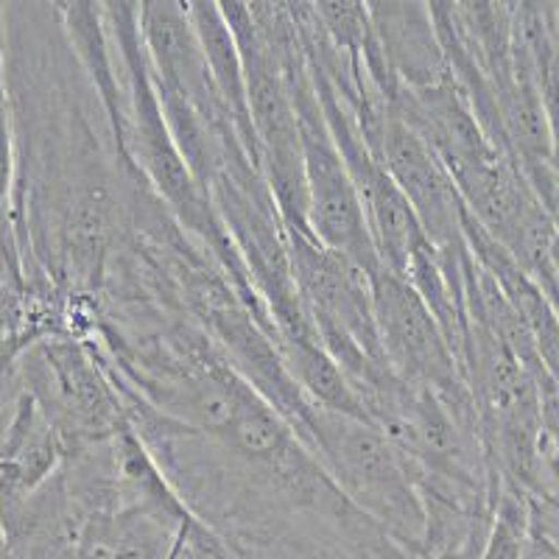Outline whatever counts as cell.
<instances>
[{
    "mask_svg": "<svg viewBox=\"0 0 559 559\" xmlns=\"http://www.w3.org/2000/svg\"><path fill=\"white\" fill-rule=\"evenodd\" d=\"M526 559H559L557 554H551L548 548H543L540 543L528 540V548H526Z\"/></svg>",
    "mask_w": 559,
    "mask_h": 559,
    "instance_id": "8",
    "label": "cell"
},
{
    "mask_svg": "<svg viewBox=\"0 0 559 559\" xmlns=\"http://www.w3.org/2000/svg\"><path fill=\"white\" fill-rule=\"evenodd\" d=\"M299 439L364 518L386 532L414 559H426V503L406 456L381 428L311 406L299 428Z\"/></svg>",
    "mask_w": 559,
    "mask_h": 559,
    "instance_id": "1",
    "label": "cell"
},
{
    "mask_svg": "<svg viewBox=\"0 0 559 559\" xmlns=\"http://www.w3.org/2000/svg\"><path fill=\"white\" fill-rule=\"evenodd\" d=\"M369 23L381 45L394 84L408 93H428L453 82L445 45L426 3H369Z\"/></svg>",
    "mask_w": 559,
    "mask_h": 559,
    "instance_id": "4",
    "label": "cell"
},
{
    "mask_svg": "<svg viewBox=\"0 0 559 559\" xmlns=\"http://www.w3.org/2000/svg\"><path fill=\"white\" fill-rule=\"evenodd\" d=\"M294 107H297L299 132H302V154H306V185H308V224L322 247L344 254L347 261L361 266L364 272H376L381 266L376 243L369 236L367 213L349 168L333 140L331 127L319 107L317 87H313L311 68L306 51L283 64Z\"/></svg>",
    "mask_w": 559,
    "mask_h": 559,
    "instance_id": "2",
    "label": "cell"
},
{
    "mask_svg": "<svg viewBox=\"0 0 559 559\" xmlns=\"http://www.w3.org/2000/svg\"><path fill=\"white\" fill-rule=\"evenodd\" d=\"M274 347L286 364L292 381L297 383V389L311 406L369 423L356 386L349 383L344 369L333 361L331 353L317 338L274 336Z\"/></svg>",
    "mask_w": 559,
    "mask_h": 559,
    "instance_id": "6",
    "label": "cell"
},
{
    "mask_svg": "<svg viewBox=\"0 0 559 559\" xmlns=\"http://www.w3.org/2000/svg\"><path fill=\"white\" fill-rule=\"evenodd\" d=\"M17 182V143H14V112L7 82V7H0V229L7 227Z\"/></svg>",
    "mask_w": 559,
    "mask_h": 559,
    "instance_id": "7",
    "label": "cell"
},
{
    "mask_svg": "<svg viewBox=\"0 0 559 559\" xmlns=\"http://www.w3.org/2000/svg\"><path fill=\"white\" fill-rule=\"evenodd\" d=\"M369 286L378 336L389 367L403 381L439 392L451 406L478 412L445 331L439 328L431 308L414 292L412 283L381 263L376 272H369Z\"/></svg>",
    "mask_w": 559,
    "mask_h": 559,
    "instance_id": "3",
    "label": "cell"
},
{
    "mask_svg": "<svg viewBox=\"0 0 559 559\" xmlns=\"http://www.w3.org/2000/svg\"><path fill=\"white\" fill-rule=\"evenodd\" d=\"M188 17H191V26L197 32L199 45H202L210 76H213L218 98H222L224 109H227L229 123L236 129L238 140H241V146L247 148L254 166L261 168V148H258V138H254L252 112H249L247 98V79H243V62L236 34L229 28L218 3H188Z\"/></svg>",
    "mask_w": 559,
    "mask_h": 559,
    "instance_id": "5",
    "label": "cell"
}]
</instances>
